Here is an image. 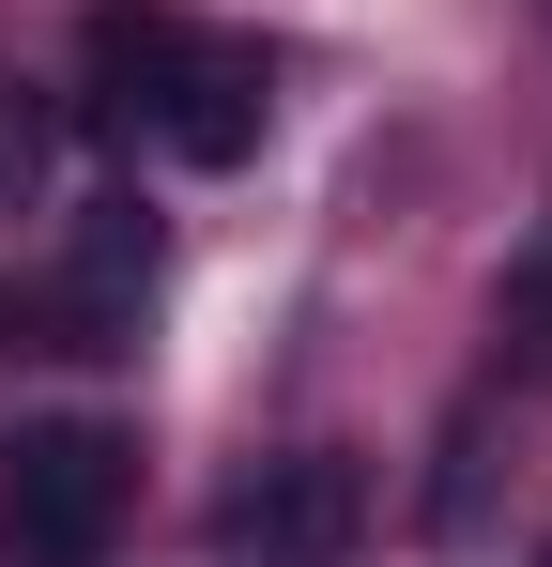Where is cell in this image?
I'll list each match as a JSON object with an SVG mask.
<instances>
[{
	"mask_svg": "<svg viewBox=\"0 0 552 567\" xmlns=\"http://www.w3.org/2000/svg\"><path fill=\"white\" fill-rule=\"evenodd\" d=\"M507 322H522V369H552V261L507 277Z\"/></svg>",
	"mask_w": 552,
	"mask_h": 567,
	"instance_id": "cell-6",
	"label": "cell"
},
{
	"mask_svg": "<svg viewBox=\"0 0 552 567\" xmlns=\"http://www.w3.org/2000/svg\"><path fill=\"white\" fill-rule=\"evenodd\" d=\"M123 491H139V445H123V430L31 414V430L0 445V567H108Z\"/></svg>",
	"mask_w": 552,
	"mask_h": 567,
	"instance_id": "cell-1",
	"label": "cell"
},
{
	"mask_svg": "<svg viewBox=\"0 0 552 567\" xmlns=\"http://www.w3.org/2000/svg\"><path fill=\"white\" fill-rule=\"evenodd\" d=\"M154 261H170L154 215H139V199H92L78 215V277H62V338H78V353H123L139 307H154Z\"/></svg>",
	"mask_w": 552,
	"mask_h": 567,
	"instance_id": "cell-4",
	"label": "cell"
},
{
	"mask_svg": "<svg viewBox=\"0 0 552 567\" xmlns=\"http://www.w3.org/2000/svg\"><path fill=\"white\" fill-rule=\"evenodd\" d=\"M170 47H184V16H139V0H108L92 16V47H78V78H92V123L108 138H139V107H154V78H170Z\"/></svg>",
	"mask_w": 552,
	"mask_h": 567,
	"instance_id": "cell-5",
	"label": "cell"
},
{
	"mask_svg": "<svg viewBox=\"0 0 552 567\" xmlns=\"http://www.w3.org/2000/svg\"><path fill=\"white\" fill-rule=\"evenodd\" d=\"M262 123H276L262 47H215V31H184L170 78H154V107H139V138H170L184 169H246V154H262Z\"/></svg>",
	"mask_w": 552,
	"mask_h": 567,
	"instance_id": "cell-2",
	"label": "cell"
},
{
	"mask_svg": "<svg viewBox=\"0 0 552 567\" xmlns=\"http://www.w3.org/2000/svg\"><path fill=\"white\" fill-rule=\"evenodd\" d=\"M538 567H552V553H538Z\"/></svg>",
	"mask_w": 552,
	"mask_h": 567,
	"instance_id": "cell-7",
	"label": "cell"
},
{
	"mask_svg": "<svg viewBox=\"0 0 552 567\" xmlns=\"http://www.w3.org/2000/svg\"><path fill=\"white\" fill-rule=\"evenodd\" d=\"M354 522H368V475L307 445V461H262V475H246L215 537H231V567H338Z\"/></svg>",
	"mask_w": 552,
	"mask_h": 567,
	"instance_id": "cell-3",
	"label": "cell"
}]
</instances>
